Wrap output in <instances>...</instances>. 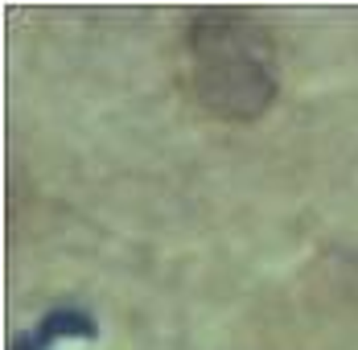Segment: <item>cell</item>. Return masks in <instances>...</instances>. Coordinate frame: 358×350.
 <instances>
[{
    "mask_svg": "<svg viewBox=\"0 0 358 350\" xmlns=\"http://www.w3.org/2000/svg\"><path fill=\"white\" fill-rule=\"evenodd\" d=\"M181 91L218 124H251L280 95V46L255 8H189L181 17Z\"/></svg>",
    "mask_w": 358,
    "mask_h": 350,
    "instance_id": "cell-1",
    "label": "cell"
}]
</instances>
